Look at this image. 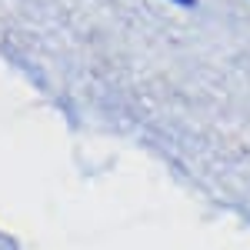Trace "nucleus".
Listing matches in <instances>:
<instances>
[{
	"label": "nucleus",
	"instance_id": "1",
	"mask_svg": "<svg viewBox=\"0 0 250 250\" xmlns=\"http://www.w3.org/2000/svg\"><path fill=\"white\" fill-rule=\"evenodd\" d=\"M180 3H190V0H180Z\"/></svg>",
	"mask_w": 250,
	"mask_h": 250
}]
</instances>
